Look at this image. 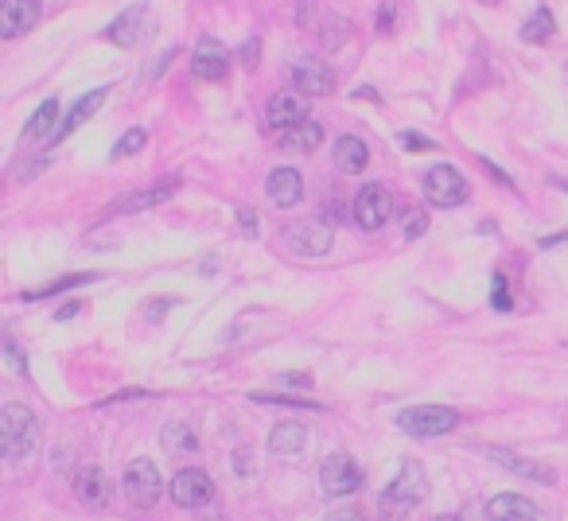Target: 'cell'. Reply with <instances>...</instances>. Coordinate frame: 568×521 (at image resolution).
<instances>
[{"label":"cell","mask_w":568,"mask_h":521,"mask_svg":"<svg viewBox=\"0 0 568 521\" xmlns=\"http://www.w3.org/2000/svg\"><path fill=\"white\" fill-rule=\"evenodd\" d=\"M425 494H428L425 467H421L417 459H405L401 471H397V479H393L390 487L382 490V498H378V514H382V521H405Z\"/></svg>","instance_id":"obj_1"},{"label":"cell","mask_w":568,"mask_h":521,"mask_svg":"<svg viewBox=\"0 0 568 521\" xmlns=\"http://www.w3.org/2000/svg\"><path fill=\"white\" fill-rule=\"evenodd\" d=\"M0 444H4V455L8 459H24V455L36 452L39 444V420L28 405H4L0 413Z\"/></svg>","instance_id":"obj_2"},{"label":"cell","mask_w":568,"mask_h":521,"mask_svg":"<svg viewBox=\"0 0 568 521\" xmlns=\"http://www.w3.org/2000/svg\"><path fill=\"white\" fill-rule=\"evenodd\" d=\"M421 191H425V199L432 207L452 210L467 199V179H463L460 168H452V164H436V168H428L425 179H421Z\"/></svg>","instance_id":"obj_3"},{"label":"cell","mask_w":568,"mask_h":521,"mask_svg":"<svg viewBox=\"0 0 568 521\" xmlns=\"http://www.w3.org/2000/svg\"><path fill=\"white\" fill-rule=\"evenodd\" d=\"M160 494H164V479H160L156 463H152V459H133V463L125 467V498H129L137 510H152V506L160 502Z\"/></svg>","instance_id":"obj_4"},{"label":"cell","mask_w":568,"mask_h":521,"mask_svg":"<svg viewBox=\"0 0 568 521\" xmlns=\"http://www.w3.org/2000/svg\"><path fill=\"white\" fill-rule=\"evenodd\" d=\"M460 424V413L448 409V405H417V409H405L397 417V428L409 432V436H444Z\"/></svg>","instance_id":"obj_5"},{"label":"cell","mask_w":568,"mask_h":521,"mask_svg":"<svg viewBox=\"0 0 568 521\" xmlns=\"http://www.w3.org/2000/svg\"><path fill=\"white\" fill-rule=\"evenodd\" d=\"M393 214V191L386 183H366L355 199V222L362 230H382Z\"/></svg>","instance_id":"obj_6"},{"label":"cell","mask_w":568,"mask_h":521,"mask_svg":"<svg viewBox=\"0 0 568 521\" xmlns=\"http://www.w3.org/2000/svg\"><path fill=\"white\" fill-rule=\"evenodd\" d=\"M320 483L331 498H347V494L362 490V467H358L351 455H343V452L327 455V459H323V467H320Z\"/></svg>","instance_id":"obj_7"},{"label":"cell","mask_w":568,"mask_h":521,"mask_svg":"<svg viewBox=\"0 0 568 521\" xmlns=\"http://www.w3.org/2000/svg\"><path fill=\"white\" fill-rule=\"evenodd\" d=\"M214 498V483L207 471H199V467H183L176 479H172V502L183 506V510H203V506H211Z\"/></svg>","instance_id":"obj_8"},{"label":"cell","mask_w":568,"mask_h":521,"mask_svg":"<svg viewBox=\"0 0 568 521\" xmlns=\"http://www.w3.org/2000/svg\"><path fill=\"white\" fill-rule=\"evenodd\" d=\"M335 242V230L323 222V218H308V222H296L288 230V245L300 253V257H323Z\"/></svg>","instance_id":"obj_9"},{"label":"cell","mask_w":568,"mask_h":521,"mask_svg":"<svg viewBox=\"0 0 568 521\" xmlns=\"http://www.w3.org/2000/svg\"><path fill=\"white\" fill-rule=\"evenodd\" d=\"M226 70H230V55H226V47L218 43V39H199L195 43V51H191V74H199L203 82H218V78H226Z\"/></svg>","instance_id":"obj_10"},{"label":"cell","mask_w":568,"mask_h":521,"mask_svg":"<svg viewBox=\"0 0 568 521\" xmlns=\"http://www.w3.org/2000/svg\"><path fill=\"white\" fill-rule=\"evenodd\" d=\"M292 82H296V90L304 98H323V94L335 90V74H331V67L323 59H300L292 67Z\"/></svg>","instance_id":"obj_11"},{"label":"cell","mask_w":568,"mask_h":521,"mask_svg":"<svg viewBox=\"0 0 568 521\" xmlns=\"http://www.w3.org/2000/svg\"><path fill=\"white\" fill-rule=\"evenodd\" d=\"M265 121L277 129V133H288L296 125L308 121V105H304V94H273L269 105H265Z\"/></svg>","instance_id":"obj_12"},{"label":"cell","mask_w":568,"mask_h":521,"mask_svg":"<svg viewBox=\"0 0 568 521\" xmlns=\"http://www.w3.org/2000/svg\"><path fill=\"white\" fill-rule=\"evenodd\" d=\"M487 459H495L498 467H506V471H514V475H526L533 483H541V487H553L557 483V471L549 467V463H541V459H526V455H514V452H502V448H487Z\"/></svg>","instance_id":"obj_13"},{"label":"cell","mask_w":568,"mask_h":521,"mask_svg":"<svg viewBox=\"0 0 568 521\" xmlns=\"http://www.w3.org/2000/svg\"><path fill=\"white\" fill-rule=\"evenodd\" d=\"M39 20V0H0V39L32 32Z\"/></svg>","instance_id":"obj_14"},{"label":"cell","mask_w":568,"mask_h":521,"mask_svg":"<svg viewBox=\"0 0 568 521\" xmlns=\"http://www.w3.org/2000/svg\"><path fill=\"white\" fill-rule=\"evenodd\" d=\"M265 195L273 207H296L304 199V179L296 168H273L265 179Z\"/></svg>","instance_id":"obj_15"},{"label":"cell","mask_w":568,"mask_h":521,"mask_svg":"<svg viewBox=\"0 0 568 521\" xmlns=\"http://www.w3.org/2000/svg\"><path fill=\"white\" fill-rule=\"evenodd\" d=\"M176 191H179V179H176V175H168V179H160L156 187H144V191H133V195L117 199V203H113V214H133V210L156 207V203H168V199H172Z\"/></svg>","instance_id":"obj_16"},{"label":"cell","mask_w":568,"mask_h":521,"mask_svg":"<svg viewBox=\"0 0 568 521\" xmlns=\"http://www.w3.org/2000/svg\"><path fill=\"white\" fill-rule=\"evenodd\" d=\"M74 498H78L82 506H94V510L106 506L109 483H106V475H102V467H78V471H74Z\"/></svg>","instance_id":"obj_17"},{"label":"cell","mask_w":568,"mask_h":521,"mask_svg":"<svg viewBox=\"0 0 568 521\" xmlns=\"http://www.w3.org/2000/svg\"><path fill=\"white\" fill-rule=\"evenodd\" d=\"M148 32V12H144L141 4H133V8H125L113 24H109V39L117 43V47H137Z\"/></svg>","instance_id":"obj_18"},{"label":"cell","mask_w":568,"mask_h":521,"mask_svg":"<svg viewBox=\"0 0 568 521\" xmlns=\"http://www.w3.org/2000/svg\"><path fill=\"white\" fill-rule=\"evenodd\" d=\"M487 518L491 521H537V506L522 494H495L487 502Z\"/></svg>","instance_id":"obj_19"},{"label":"cell","mask_w":568,"mask_h":521,"mask_svg":"<svg viewBox=\"0 0 568 521\" xmlns=\"http://www.w3.org/2000/svg\"><path fill=\"white\" fill-rule=\"evenodd\" d=\"M106 98H109V90H94V94H82V98H78V102L71 105V113L63 117V125L55 129V137H51V140H67V137L74 133V129H82V125H86V121H90V117H94V113L102 109V102H106Z\"/></svg>","instance_id":"obj_20"},{"label":"cell","mask_w":568,"mask_h":521,"mask_svg":"<svg viewBox=\"0 0 568 521\" xmlns=\"http://www.w3.org/2000/svg\"><path fill=\"white\" fill-rule=\"evenodd\" d=\"M269 448L277 455H300L308 448V428L304 424H292V420H284L273 428V436H269Z\"/></svg>","instance_id":"obj_21"},{"label":"cell","mask_w":568,"mask_h":521,"mask_svg":"<svg viewBox=\"0 0 568 521\" xmlns=\"http://www.w3.org/2000/svg\"><path fill=\"white\" fill-rule=\"evenodd\" d=\"M320 144H323V129L316 125V121H304V125H296V129L281 133L284 152H316Z\"/></svg>","instance_id":"obj_22"},{"label":"cell","mask_w":568,"mask_h":521,"mask_svg":"<svg viewBox=\"0 0 568 521\" xmlns=\"http://www.w3.org/2000/svg\"><path fill=\"white\" fill-rule=\"evenodd\" d=\"M366 156H370V152H366V144H362L358 137H339V140H335V164H339L347 175L362 172V168H366Z\"/></svg>","instance_id":"obj_23"},{"label":"cell","mask_w":568,"mask_h":521,"mask_svg":"<svg viewBox=\"0 0 568 521\" xmlns=\"http://www.w3.org/2000/svg\"><path fill=\"white\" fill-rule=\"evenodd\" d=\"M55 121H59V98H47V102L36 109V117L28 121V137L32 140L47 137V133L55 129Z\"/></svg>","instance_id":"obj_24"},{"label":"cell","mask_w":568,"mask_h":521,"mask_svg":"<svg viewBox=\"0 0 568 521\" xmlns=\"http://www.w3.org/2000/svg\"><path fill=\"white\" fill-rule=\"evenodd\" d=\"M90 273H74V277H63L55 280V284H43V288H32V292H24L20 300L24 304H32V300H47V296H55V292H67V288H82V284H90Z\"/></svg>","instance_id":"obj_25"},{"label":"cell","mask_w":568,"mask_h":521,"mask_svg":"<svg viewBox=\"0 0 568 521\" xmlns=\"http://www.w3.org/2000/svg\"><path fill=\"white\" fill-rule=\"evenodd\" d=\"M257 405H281V409H300V413H323V405L308 397H288V393H253Z\"/></svg>","instance_id":"obj_26"},{"label":"cell","mask_w":568,"mask_h":521,"mask_svg":"<svg viewBox=\"0 0 568 521\" xmlns=\"http://www.w3.org/2000/svg\"><path fill=\"white\" fill-rule=\"evenodd\" d=\"M549 35H553V12H549V8L541 4V8L533 12L530 24L522 28V39H526V43H545Z\"/></svg>","instance_id":"obj_27"},{"label":"cell","mask_w":568,"mask_h":521,"mask_svg":"<svg viewBox=\"0 0 568 521\" xmlns=\"http://www.w3.org/2000/svg\"><path fill=\"white\" fill-rule=\"evenodd\" d=\"M164 448H172V452H195L199 448V440H195V432L187 428V424H168L164 428Z\"/></svg>","instance_id":"obj_28"},{"label":"cell","mask_w":568,"mask_h":521,"mask_svg":"<svg viewBox=\"0 0 568 521\" xmlns=\"http://www.w3.org/2000/svg\"><path fill=\"white\" fill-rule=\"evenodd\" d=\"M144 144H148V133L144 129H129L125 137L113 144V156H133V152H141Z\"/></svg>","instance_id":"obj_29"},{"label":"cell","mask_w":568,"mask_h":521,"mask_svg":"<svg viewBox=\"0 0 568 521\" xmlns=\"http://www.w3.org/2000/svg\"><path fill=\"white\" fill-rule=\"evenodd\" d=\"M425 230H428V218L421 210H409V214L401 218V234H405V238H421Z\"/></svg>","instance_id":"obj_30"},{"label":"cell","mask_w":568,"mask_h":521,"mask_svg":"<svg viewBox=\"0 0 568 521\" xmlns=\"http://www.w3.org/2000/svg\"><path fill=\"white\" fill-rule=\"evenodd\" d=\"M491 304H495L498 312H510V308H514V300H510V292H506V277H502V273H495V280H491Z\"/></svg>","instance_id":"obj_31"},{"label":"cell","mask_w":568,"mask_h":521,"mask_svg":"<svg viewBox=\"0 0 568 521\" xmlns=\"http://www.w3.org/2000/svg\"><path fill=\"white\" fill-rule=\"evenodd\" d=\"M397 16H401V4L397 0H382V8H378V32H393Z\"/></svg>","instance_id":"obj_32"},{"label":"cell","mask_w":568,"mask_h":521,"mask_svg":"<svg viewBox=\"0 0 568 521\" xmlns=\"http://www.w3.org/2000/svg\"><path fill=\"white\" fill-rule=\"evenodd\" d=\"M4 358H8V366H12L16 374H28V362H24V350L16 347V339H4Z\"/></svg>","instance_id":"obj_33"},{"label":"cell","mask_w":568,"mask_h":521,"mask_svg":"<svg viewBox=\"0 0 568 521\" xmlns=\"http://www.w3.org/2000/svg\"><path fill=\"white\" fill-rule=\"evenodd\" d=\"M397 144H401L405 152H428V148H432V140L421 137V133H401V137H397Z\"/></svg>","instance_id":"obj_34"},{"label":"cell","mask_w":568,"mask_h":521,"mask_svg":"<svg viewBox=\"0 0 568 521\" xmlns=\"http://www.w3.org/2000/svg\"><path fill=\"white\" fill-rule=\"evenodd\" d=\"M277 385H292V389H308V385H312V374H304V370H288V374H277Z\"/></svg>","instance_id":"obj_35"},{"label":"cell","mask_w":568,"mask_h":521,"mask_svg":"<svg viewBox=\"0 0 568 521\" xmlns=\"http://www.w3.org/2000/svg\"><path fill=\"white\" fill-rule=\"evenodd\" d=\"M238 226H242L246 234H257V214H253V210H238Z\"/></svg>","instance_id":"obj_36"},{"label":"cell","mask_w":568,"mask_h":521,"mask_svg":"<svg viewBox=\"0 0 568 521\" xmlns=\"http://www.w3.org/2000/svg\"><path fill=\"white\" fill-rule=\"evenodd\" d=\"M82 312V308H78V304H63V308H59V315H55V319H59V323H63V319H74V315Z\"/></svg>","instance_id":"obj_37"},{"label":"cell","mask_w":568,"mask_h":521,"mask_svg":"<svg viewBox=\"0 0 568 521\" xmlns=\"http://www.w3.org/2000/svg\"><path fill=\"white\" fill-rule=\"evenodd\" d=\"M234 467L246 475V471H253V459H246V452H238V455H234Z\"/></svg>","instance_id":"obj_38"},{"label":"cell","mask_w":568,"mask_h":521,"mask_svg":"<svg viewBox=\"0 0 568 521\" xmlns=\"http://www.w3.org/2000/svg\"><path fill=\"white\" fill-rule=\"evenodd\" d=\"M242 59H246V63H253V59H257V39H249V47L242 51Z\"/></svg>","instance_id":"obj_39"},{"label":"cell","mask_w":568,"mask_h":521,"mask_svg":"<svg viewBox=\"0 0 568 521\" xmlns=\"http://www.w3.org/2000/svg\"><path fill=\"white\" fill-rule=\"evenodd\" d=\"M331 521H358L355 514H351V510H347V514H343V518H331Z\"/></svg>","instance_id":"obj_40"},{"label":"cell","mask_w":568,"mask_h":521,"mask_svg":"<svg viewBox=\"0 0 568 521\" xmlns=\"http://www.w3.org/2000/svg\"><path fill=\"white\" fill-rule=\"evenodd\" d=\"M483 4H498V0H483Z\"/></svg>","instance_id":"obj_41"},{"label":"cell","mask_w":568,"mask_h":521,"mask_svg":"<svg viewBox=\"0 0 568 521\" xmlns=\"http://www.w3.org/2000/svg\"><path fill=\"white\" fill-rule=\"evenodd\" d=\"M436 521H456V518H436Z\"/></svg>","instance_id":"obj_42"}]
</instances>
